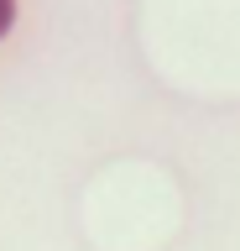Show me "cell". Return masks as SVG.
Returning a JSON list of instances; mask_svg holds the SVG:
<instances>
[{
	"instance_id": "obj_1",
	"label": "cell",
	"mask_w": 240,
	"mask_h": 251,
	"mask_svg": "<svg viewBox=\"0 0 240 251\" xmlns=\"http://www.w3.org/2000/svg\"><path fill=\"white\" fill-rule=\"evenodd\" d=\"M11 16H16V0H0V31L11 26Z\"/></svg>"
}]
</instances>
